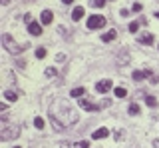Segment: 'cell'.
I'll list each match as a JSON object with an SVG mask.
<instances>
[{"instance_id":"28","label":"cell","mask_w":159,"mask_h":148,"mask_svg":"<svg viewBox=\"0 0 159 148\" xmlns=\"http://www.w3.org/2000/svg\"><path fill=\"white\" fill-rule=\"evenodd\" d=\"M153 146H155V148H159V140H155V142H153Z\"/></svg>"},{"instance_id":"16","label":"cell","mask_w":159,"mask_h":148,"mask_svg":"<svg viewBox=\"0 0 159 148\" xmlns=\"http://www.w3.org/2000/svg\"><path fill=\"white\" fill-rule=\"evenodd\" d=\"M127 112H129L131 116H137V114H139V106L133 102V104H129V110H127Z\"/></svg>"},{"instance_id":"2","label":"cell","mask_w":159,"mask_h":148,"mask_svg":"<svg viewBox=\"0 0 159 148\" xmlns=\"http://www.w3.org/2000/svg\"><path fill=\"white\" fill-rule=\"evenodd\" d=\"M20 134L18 126H8L6 124V114H2V122H0V138L2 140H8V138H16Z\"/></svg>"},{"instance_id":"4","label":"cell","mask_w":159,"mask_h":148,"mask_svg":"<svg viewBox=\"0 0 159 148\" xmlns=\"http://www.w3.org/2000/svg\"><path fill=\"white\" fill-rule=\"evenodd\" d=\"M106 26V18L99 16V14H93V16L88 18V30H98V28Z\"/></svg>"},{"instance_id":"19","label":"cell","mask_w":159,"mask_h":148,"mask_svg":"<svg viewBox=\"0 0 159 148\" xmlns=\"http://www.w3.org/2000/svg\"><path fill=\"white\" fill-rule=\"evenodd\" d=\"M113 92H116V96H117V98H125V96H127L125 88H116V90H113Z\"/></svg>"},{"instance_id":"27","label":"cell","mask_w":159,"mask_h":148,"mask_svg":"<svg viewBox=\"0 0 159 148\" xmlns=\"http://www.w3.org/2000/svg\"><path fill=\"white\" fill-rule=\"evenodd\" d=\"M56 60H58V62H64V60H66V56H64V54H58Z\"/></svg>"},{"instance_id":"11","label":"cell","mask_w":159,"mask_h":148,"mask_svg":"<svg viewBox=\"0 0 159 148\" xmlns=\"http://www.w3.org/2000/svg\"><path fill=\"white\" fill-rule=\"evenodd\" d=\"M40 18H42V24H52V20H54V14H52V10H44Z\"/></svg>"},{"instance_id":"9","label":"cell","mask_w":159,"mask_h":148,"mask_svg":"<svg viewBox=\"0 0 159 148\" xmlns=\"http://www.w3.org/2000/svg\"><path fill=\"white\" fill-rule=\"evenodd\" d=\"M28 32L34 34V36H40V34H42V26H40L38 22H32V24H28Z\"/></svg>"},{"instance_id":"26","label":"cell","mask_w":159,"mask_h":148,"mask_svg":"<svg viewBox=\"0 0 159 148\" xmlns=\"http://www.w3.org/2000/svg\"><path fill=\"white\" fill-rule=\"evenodd\" d=\"M24 22H26V24H32L34 20H32V16H30V14H26V16H24Z\"/></svg>"},{"instance_id":"17","label":"cell","mask_w":159,"mask_h":148,"mask_svg":"<svg viewBox=\"0 0 159 148\" xmlns=\"http://www.w3.org/2000/svg\"><path fill=\"white\" fill-rule=\"evenodd\" d=\"M34 126H36L38 130H42V128H44V118L42 116H36V118H34Z\"/></svg>"},{"instance_id":"20","label":"cell","mask_w":159,"mask_h":148,"mask_svg":"<svg viewBox=\"0 0 159 148\" xmlns=\"http://www.w3.org/2000/svg\"><path fill=\"white\" fill-rule=\"evenodd\" d=\"M74 148H89V142L88 140H80V142H76Z\"/></svg>"},{"instance_id":"13","label":"cell","mask_w":159,"mask_h":148,"mask_svg":"<svg viewBox=\"0 0 159 148\" xmlns=\"http://www.w3.org/2000/svg\"><path fill=\"white\" fill-rule=\"evenodd\" d=\"M116 38H117V32H116V30H109V32H106V34L102 36V40H103V42H111V40H116Z\"/></svg>"},{"instance_id":"12","label":"cell","mask_w":159,"mask_h":148,"mask_svg":"<svg viewBox=\"0 0 159 148\" xmlns=\"http://www.w3.org/2000/svg\"><path fill=\"white\" fill-rule=\"evenodd\" d=\"M137 40L141 42V44H153V34H149V32H143L141 36L137 38Z\"/></svg>"},{"instance_id":"30","label":"cell","mask_w":159,"mask_h":148,"mask_svg":"<svg viewBox=\"0 0 159 148\" xmlns=\"http://www.w3.org/2000/svg\"><path fill=\"white\" fill-rule=\"evenodd\" d=\"M2 4H10V0H2Z\"/></svg>"},{"instance_id":"10","label":"cell","mask_w":159,"mask_h":148,"mask_svg":"<svg viewBox=\"0 0 159 148\" xmlns=\"http://www.w3.org/2000/svg\"><path fill=\"white\" fill-rule=\"evenodd\" d=\"M84 14H86V10H84L82 6H76V8H74V10H72V20H74V22H78L80 18L84 16Z\"/></svg>"},{"instance_id":"5","label":"cell","mask_w":159,"mask_h":148,"mask_svg":"<svg viewBox=\"0 0 159 148\" xmlns=\"http://www.w3.org/2000/svg\"><path fill=\"white\" fill-rule=\"evenodd\" d=\"M80 106L84 108V110H88V112H96V110H99V104H93V102H89L88 98H80Z\"/></svg>"},{"instance_id":"23","label":"cell","mask_w":159,"mask_h":148,"mask_svg":"<svg viewBox=\"0 0 159 148\" xmlns=\"http://www.w3.org/2000/svg\"><path fill=\"white\" fill-rule=\"evenodd\" d=\"M44 56H46V48H42V46H40L38 50H36V58H44Z\"/></svg>"},{"instance_id":"22","label":"cell","mask_w":159,"mask_h":148,"mask_svg":"<svg viewBox=\"0 0 159 148\" xmlns=\"http://www.w3.org/2000/svg\"><path fill=\"white\" fill-rule=\"evenodd\" d=\"M44 74H46L48 78H54V76H56V68H46V72H44Z\"/></svg>"},{"instance_id":"1","label":"cell","mask_w":159,"mask_h":148,"mask_svg":"<svg viewBox=\"0 0 159 148\" xmlns=\"http://www.w3.org/2000/svg\"><path fill=\"white\" fill-rule=\"evenodd\" d=\"M50 118L58 120L60 124L66 128V126L78 122V112L74 110L64 98H54V100L50 102Z\"/></svg>"},{"instance_id":"25","label":"cell","mask_w":159,"mask_h":148,"mask_svg":"<svg viewBox=\"0 0 159 148\" xmlns=\"http://www.w3.org/2000/svg\"><path fill=\"white\" fill-rule=\"evenodd\" d=\"M131 10H133V12H141V4H139V2H135V4L131 6Z\"/></svg>"},{"instance_id":"3","label":"cell","mask_w":159,"mask_h":148,"mask_svg":"<svg viewBox=\"0 0 159 148\" xmlns=\"http://www.w3.org/2000/svg\"><path fill=\"white\" fill-rule=\"evenodd\" d=\"M2 42H4V46H6V50L12 52V54H20V52L26 50V44L18 46V44L12 40V36H10V34H4V36H2Z\"/></svg>"},{"instance_id":"7","label":"cell","mask_w":159,"mask_h":148,"mask_svg":"<svg viewBox=\"0 0 159 148\" xmlns=\"http://www.w3.org/2000/svg\"><path fill=\"white\" fill-rule=\"evenodd\" d=\"M147 76H151V70H133V74H131V78L135 82L143 80V78H147Z\"/></svg>"},{"instance_id":"29","label":"cell","mask_w":159,"mask_h":148,"mask_svg":"<svg viewBox=\"0 0 159 148\" xmlns=\"http://www.w3.org/2000/svg\"><path fill=\"white\" fill-rule=\"evenodd\" d=\"M74 2V0H64V4H72Z\"/></svg>"},{"instance_id":"21","label":"cell","mask_w":159,"mask_h":148,"mask_svg":"<svg viewBox=\"0 0 159 148\" xmlns=\"http://www.w3.org/2000/svg\"><path fill=\"white\" fill-rule=\"evenodd\" d=\"M103 4H106V0H92V6L93 8H102Z\"/></svg>"},{"instance_id":"24","label":"cell","mask_w":159,"mask_h":148,"mask_svg":"<svg viewBox=\"0 0 159 148\" xmlns=\"http://www.w3.org/2000/svg\"><path fill=\"white\" fill-rule=\"evenodd\" d=\"M137 28H139V24H137V22H131V24H129V32L135 34V32H137Z\"/></svg>"},{"instance_id":"18","label":"cell","mask_w":159,"mask_h":148,"mask_svg":"<svg viewBox=\"0 0 159 148\" xmlns=\"http://www.w3.org/2000/svg\"><path fill=\"white\" fill-rule=\"evenodd\" d=\"M145 104H147V106H151V108H153V106H157V98H155V96H145Z\"/></svg>"},{"instance_id":"32","label":"cell","mask_w":159,"mask_h":148,"mask_svg":"<svg viewBox=\"0 0 159 148\" xmlns=\"http://www.w3.org/2000/svg\"><path fill=\"white\" fill-rule=\"evenodd\" d=\"M16 148H18V146H16Z\"/></svg>"},{"instance_id":"6","label":"cell","mask_w":159,"mask_h":148,"mask_svg":"<svg viewBox=\"0 0 159 148\" xmlns=\"http://www.w3.org/2000/svg\"><path fill=\"white\" fill-rule=\"evenodd\" d=\"M96 90L99 92V94H106L107 90H111V80H99L96 84Z\"/></svg>"},{"instance_id":"31","label":"cell","mask_w":159,"mask_h":148,"mask_svg":"<svg viewBox=\"0 0 159 148\" xmlns=\"http://www.w3.org/2000/svg\"><path fill=\"white\" fill-rule=\"evenodd\" d=\"M155 16H157V18H159V12H157V14H155Z\"/></svg>"},{"instance_id":"15","label":"cell","mask_w":159,"mask_h":148,"mask_svg":"<svg viewBox=\"0 0 159 148\" xmlns=\"http://www.w3.org/2000/svg\"><path fill=\"white\" fill-rule=\"evenodd\" d=\"M4 98H6V100H18V92H14V90H6L4 92Z\"/></svg>"},{"instance_id":"14","label":"cell","mask_w":159,"mask_h":148,"mask_svg":"<svg viewBox=\"0 0 159 148\" xmlns=\"http://www.w3.org/2000/svg\"><path fill=\"white\" fill-rule=\"evenodd\" d=\"M84 92H86V90L80 86V88H74V90L70 92V96H72V98H84Z\"/></svg>"},{"instance_id":"8","label":"cell","mask_w":159,"mask_h":148,"mask_svg":"<svg viewBox=\"0 0 159 148\" xmlns=\"http://www.w3.org/2000/svg\"><path fill=\"white\" fill-rule=\"evenodd\" d=\"M106 136H109L107 128H98V130H93V134H92L93 140H99V138H106Z\"/></svg>"}]
</instances>
